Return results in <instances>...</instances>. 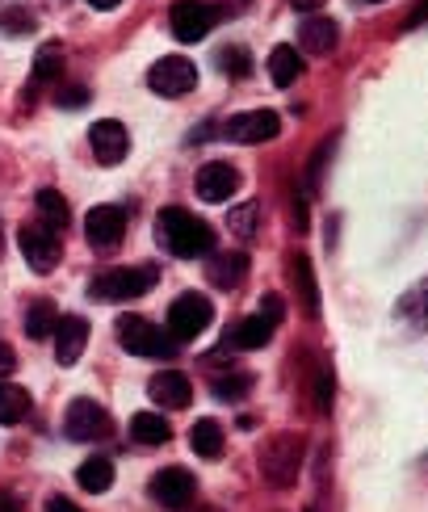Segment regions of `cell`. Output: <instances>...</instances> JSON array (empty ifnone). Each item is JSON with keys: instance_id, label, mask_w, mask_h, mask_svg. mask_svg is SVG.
I'll return each mask as SVG.
<instances>
[{"instance_id": "1", "label": "cell", "mask_w": 428, "mask_h": 512, "mask_svg": "<svg viewBox=\"0 0 428 512\" xmlns=\"http://www.w3.org/2000/svg\"><path fill=\"white\" fill-rule=\"evenodd\" d=\"M156 236L173 256H206L214 248V231L198 215H189L181 206H164L156 215Z\"/></svg>"}, {"instance_id": "2", "label": "cell", "mask_w": 428, "mask_h": 512, "mask_svg": "<svg viewBox=\"0 0 428 512\" xmlns=\"http://www.w3.org/2000/svg\"><path fill=\"white\" fill-rule=\"evenodd\" d=\"M303 458H307V441L298 437V433H273V437L261 445V454H256L265 483L277 487V492L294 487L298 471H303Z\"/></svg>"}, {"instance_id": "3", "label": "cell", "mask_w": 428, "mask_h": 512, "mask_svg": "<svg viewBox=\"0 0 428 512\" xmlns=\"http://www.w3.org/2000/svg\"><path fill=\"white\" fill-rule=\"evenodd\" d=\"M156 282L160 273L152 265H118L93 277V298H101V303H131V298L147 294Z\"/></svg>"}, {"instance_id": "4", "label": "cell", "mask_w": 428, "mask_h": 512, "mask_svg": "<svg viewBox=\"0 0 428 512\" xmlns=\"http://www.w3.org/2000/svg\"><path fill=\"white\" fill-rule=\"evenodd\" d=\"M118 340H122V349L135 353V357H152V361L177 357V340L168 332H160L156 324H147L143 315H122L118 319Z\"/></svg>"}, {"instance_id": "5", "label": "cell", "mask_w": 428, "mask_h": 512, "mask_svg": "<svg viewBox=\"0 0 428 512\" xmlns=\"http://www.w3.org/2000/svg\"><path fill=\"white\" fill-rule=\"evenodd\" d=\"M147 89L156 97H185L198 89V68L189 63L185 55H164L160 63H152V72H147Z\"/></svg>"}, {"instance_id": "6", "label": "cell", "mask_w": 428, "mask_h": 512, "mask_svg": "<svg viewBox=\"0 0 428 512\" xmlns=\"http://www.w3.org/2000/svg\"><path fill=\"white\" fill-rule=\"evenodd\" d=\"M210 298L206 294H181L173 307H168V336L185 345V340H198L206 328H210Z\"/></svg>"}, {"instance_id": "7", "label": "cell", "mask_w": 428, "mask_h": 512, "mask_svg": "<svg viewBox=\"0 0 428 512\" xmlns=\"http://www.w3.org/2000/svg\"><path fill=\"white\" fill-rule=\"evenodd\" d=\"M17 248L26 256V265L34 273H55L59 269V256H63V244L59 236L47 227V223H26L17 231Z\"/></svg>"}, {"instance_id": "8", "label": "cell", "mask_w": 428, "mask_h": 512, "mask_svg": "<svg viewBox=\"0 0 428 512\" xmlns=\"http://www.w3.org/2000/svg\"><path fill=\"white\" fill-rule=\"evenodd\" d=\"M63 424H68V437L72 441H105L114 433V420L110 412L93 399H72L68 412H63Z\"/></svg>"}, {"instance_id": "9", "label": "cell", "mask_w": 428, "mask_h": 512, "mask_svg": "<svg viewBox=\"0 0 428 512\" xmlns=\"http://www.w3.org/2000/svg\"><path fill=\"white\" fill-rule=\"evenodd\" d=\"M168 21H173V34L181 42H202L214 30V21H219V9L206 5V0H177L168 9Z\"/></svg>"}, {"instance_id": "10", "label": "cell", "mask_w": 428, "mask_h": 512, "mask_svg": "<svg viewBox=\"0 0 428 512\" xmlns=\"http://www.w3.org/2000/svg\"><path fill=\"white\" fill-rule=\"evenodd\" d=\"M89 147H93L97 164L114 168V164L126 160V152H131V135H126V126L118 118H101V122L89 126Z\"/></svg>"}, {"instance_id": "11", "label": "cell", "mask_w": 428, "mask_h": 512, "mask_svg": "<svg viewBox=\"0 0 428 512\" xmlns=\"http://www.w3.org/2000/svg\"><path fill=\"white\" fill-rule=\"evenodd\" d=\"M223 135L231 143H269L282 135V114H273V110H252V114H235L227 126H223Z\"/></svg>"}, {"instance_id": "12", "label": "cell", "mask_w": 428, "mask_h": 512, "mask_svg": "<svg viewBox=\"0 0 428 512\" xmlns=\"http://www.w3.org/2000/svg\"><path fill=\"white\" fill-rule=\"evenodd\" d=\"M152 496L164 508H185L198 496V479L189 471H181V466H164V471L152 475Z\"/></svg>"}, {"instance_id": "13", "label": "cell", "mask_w": 428, "mask_h": 512, "mask_svg": "<svg viewBox=\"0 0 428 512\" xmlns=\"http://www.w3.org/2000/svg\"><path fill=\"white\" fill-rule=\"evenodd\" d=\"M84 236H89V244L93 248H114V244H122V236H126V210L122 206H93L89 215H84Z\"/></svg>"}, {"instance_id": "14", "label": "cell", "mask_w": 428, "mask_h": 512, "mask_svg": "<svg viewBox=\"0 0 428 512\" xmlns=\"http://www.w3.org/2000/svg\"><path fill=\"white\" fill-rule=\"evenodd\" d=\"M194 189H198L202 202H227L235 189H240V173H235L231 164H223V160H210V164L198 168Z\"/></svg>"}, {"instance_id": "15", "label": "cell", "mask_w": 428, "mask_h": 512, "mask_svg": "<svg viewBox=\"0 0 428 512\" xmlns=\"http://www.w3.org/2000/svg\"><path fill=\"white\" fill-rule=\"evenodd\" d=\"M273 319H265L261 311H256V315H240V319H235V324L227 328V340H223V349H265L269 345V340H273Z\"/></svg>"}, {"instance_id": "16", "label": "cell", "mask_w": 428, "mask_h": 512, "mask_svg": "<svg viewBox=\"0 0 428 512\" xmlns=\"http://www.w3.org/2000/svg\"><path fill=\"white\" fill-rule=\"evenodd\" d=\"M84 345H89V319L59 315V328H55V361L59 366H76Z\"/></svg>"}, {"instance_id": "17", "label": "cell", "mask_w": 428, "mask_h": 512, "mask_svg": "<svg viewBox=\"0 0 428 512\" xmlns=\"http://www.w3.org/2000/svg\"><path fill=\"white\" fill-rule=\"evenodd\" d=\"M336 42H340V26L324 13H311L303 26H298V47L307 55H332Z\"/></svg>"}, {"instance_id": "18", "label": "cell", "mask_w": 428, "mask_h": 512, "mask_svg": "<svg viewBox=\"0 0 428 512\" xmlns=\"http://www.w3.org/2000/svg\"><path fill=\"white\" fill-rule=\"evenodd\" d=\"M147 391H152V399L160 403V408H173V412L194 403V387H189V378L181 370H160L152 382H147Z\"/></svg>"}, {"instance_id": "19", "label": "cell", "mask_w": 428, "mask_h": 512, "mask_svg": "<svg viewBox=\"0 0 428 512\" xmlns=\"http://www.w3.org/2000/svg\"><path fill=\"white\" fill-rule=\"evenodd\" d=\"M395 319L399 324H408V328H416V332L428 328V277L403 290V298L395 303Z\"/></svg>"}, {"instance_id": "20", "label": "cell", "mask_w": 428, "mask_h": 512, "mask_svg": "<svg viewBox=\"0 0 428 512\" xmlns=\"http://www.w3.org/2000/svg\"><path fill=\"white\" fill-rule=\"evenodd\" d=\"M290 273H294V290H298V298H303V311H307V315H319V282H315L311 256H307V252H294Z\"/></svg>"}, {"instance_id": "21", "label": "cell", "mask_w": 428, "mask_h": 512, "mask_svg": "<svg viewBox=\"0 0 428 512\" xmlns=\"http://www.w3.org/2000/svg\"><path fill=\"white\" fill-rule=\"evenodd\" d=\"M244 273H248V256L244 252H223V256L210 261V286L214 290H235L244 282Z\"/></svg>"}, {"instance_id": "22", "label": "cell", "mask_w": 428, "mask_h": 512, "mask_svg": "<svg viewBox=\"0 0 428 512\" xmlns=\"http://www.w3.org/2000/svg\"><path fill=\"white\" fill-rule=\"evenodd\" d=\"M63 72V42H47L34 51V68H30V93H38L42 84H51Z\"/></svg>"}, {"instance_id": "23", "label": "cell", "mask_w": 428, "mask_h": 512, "mask_svg": "<svg viewBox=\"0 0 428 512\" xmlns=\"http://www.w3.org/2000/svg\"><path fill=\"white\" fill-rule=\"evenodd\" d=\"M298 76H303V55H298L294 47H273L269 51V80L277 84V89H290Z\"/></svg>"}, {"instance_id": "24", "label": "cell", "mask_w": 428, "mask_h": 512, "mask_svg": "<svg viewBox=\"0 0 428 512\" xmlns=\"http://www.w3.org/2000/svg\"><path fill=\"white\" fill-rule=\"evenodd\" d=\"M55 328H59L55 303H51V298H34L30 311H26V336L30 340H47V336H55Z\"/></svg>"}, {"instance_id": "25", "label": "cell", "mask_w": 428, "mask_h": 512, "mask_svg": "<svg viewBox=\"0 0 428 512\" xmlns=\"http://www.w3.org/2000/svg\"><path fill=\"white\" fill-rule=\"evenodd\" d=\"M131 437L139 445H164L173 437V424H168L160 412H139V416H131Z\"/></svg>"}, {"instance_id": "26", "label": "cell", "mask_w": 428, "mask_h": 512, "mask_svg": "<svg viewBox=\"0 0 428 512\" xmlns=\"http://www.w3.org/2000/svg\"><path fill=\"white\" fill-rule=\"evenodd\" d=\"M34 206H38V215L47 219L51 231H63V227L72 223V206L63 202L59 189H38V194H34Z\"/></svg>"}, {"instance_id": "27", "label": "cell", "mask_w": 428, "mask_h": 512, "mask_svg": "<svg viewBox=\"0 0 428 512\" xmlns=\"http://www.w3.org/2000/svg\"><path fill=\"white\" fill-rule=\"evenodd\" d=\"M30 416V391L17 382H0V424H17Z\"/></svg>"}, {"instance_id": "28", "label": "cell", "mask_w": 428, "mask_h": 512, "mask_svg": "<svg viewBox=\"0 0 428 512\" xmlns=\"http://www.w3.org/2000/svg\"><path fill=\"white\" fill-rule=\"evenodd\" d=\"M76 479H80L84 492H110V483H114V462H110V458H89V462H80Z\"/></svg>"}, {"instance_id": "29", "label": "cell", "mask_w": 428, "mask_h": 512, "mask_svg": "<svg viewBox=\"0 0 428 512\" xmlns=\"http://www.w3.org/2000/svg\"><path fill=\"white\" fill-rule=\"evenodd\" d=\"M189 445H194V454H202V458H219L223 454V424L198 420L194 433H189Z\"/></svg>"}, {"instance_id": "30", "label": "cell", "mask_w": 428, "mask_h": 512, "mask_svg": "<svg viewBox=\"0 0 428 512\" xmlns=\"http://www.w3.org/2000/svg\"><path fill=\"white\" fill-rule=\"evenodd\" d=\"M336 143H340V135H328V139H324V147H319V152L311 156V168H307V185H303V194H319V181H324V173H328Z\"/></svg>"}, {"instance_id": "31", "label": "cell", "mask_w": 428, "mask_h": 512, "mask_svg": "<svg viewBox=\"0 0 428 512\" xmlns=\"http://www.w3.org/2000/svg\"><path fill=\"white\" fill-rule=\"evenodd\" d=\"M248 391H252V374L248 370H235V374H219V378H214V395H219L223 403H240Z\"/></svg>"}, {"instance_id": "32", "label": "cell", "mask_w": 428, "mask_h": 512, "mask_svg": "<svg viewBox=\"0 0 428 512\" xmlns=\"http://www.w3.org/2000/svg\"><path fill=\"white\" fill-rule=\"evenodd\" d=\"M219 68L231 76V80H248L252 76V55L244 47H223L219 51Z\"/></svg>"}, {"instance_id": "33", "label": "cell", "mask_w": 428, "mask_h": 512, "mask_svg": "<svg viewBox=\"0 0 428 512\" xmlns=\"http://www.w3.org/2000/svg\"><path fill=\"white\" fill-rule=\"evenodd\" d=\"M256 219H261V206H256V202H244V206H235L231 215H227V227H231V236L248 240L252 231H256Z\"/></svg>"}, {"instance_id": "34", "label": "cell", "mask_w": 428, "mask_h": 512, "mask_svg": "<svg viewBox=\"0 0 428 512\" xmlns=\"http://www.w3.org/2000/svg\"><path fill=\"white\" fill-rule=\"evenodd\" d=\"M332 391H336L332 366H328V361H319V378H315V391H311V399H315L319 412H332Z\"/></svg>"}, {"instance_id": "35", "label": "cell", "mask_w": 428, "mask_h": 512, "mask_svg": "<svg viewBox=\"0 0 428 512\" xmlns=\"http://www.w3.org/2000/svg\"><path fill=\"white\" fill-rule=\"evenodd\" d=\"M0 30L5 34H30L34 30V13L30 9H5L0 13Z\"/></svg>"}, {"instance_id": "36", "label": "cell", "mask_w": 428, "mask_h": 512, "mask_svg": "<svg viewBox=\"0 0 428 512\" xmlns=\"http://www.w3.org/2000/svg\"><path fill=\"white\" fill-rule=\"evenodd\" d=\"M55 105H63V110H76V105H89V89H84V84H63V89L55 93Z\"/></svg>"}, {"instance_id": "37", "label": "cell", "mask_w": 428, "mask_h": 512, "mask_svg": "<svg viewBox=\"0 0 428 512\" xmlns=\"http://www.w3.org/2000/svg\"><path fill=\"white\" fill-rule=\"evenodd\" d=\"M420 26H428V0H416L399 21V30H420Z\"/></svg>"}, {"instance_id": "38", "label": "cell", "mask_w": 428, "mask_h": 512, "mask_svg": "<svg viewBox=\"0 0 428 512\" xmlns=\"http://www.w3.org/2000/svg\"><path fill=\"white\" fill-rule=\"evenodd\" d=\"M261 315H265V319H273V324H282V315H286V307H282V298H277V294H269V298H265V303H261Z\"/></svg>"}, {"instance_id": "39", "label": "cell", "mask_w": 428, "mask_h": 512, "mask_svg": "<svg viewBox=\"0 0 428 512\" xmlns=\"http://www.w3.org/2000/svg\"><path fill=\"white\" fill-rule=\"evenodd\" d=\"M328 0H290V9H298V13H319Z\"/></svg>"}, {"instance_id": "40", "label": "cell", "mask_w": 428, "mask_h": 512, "mask_svg": "<svg viewBox=\"0 0 428 512\" xmlns=\"http://www.w3.org/2000/svg\"><path fill=\"white\" fill-rule=\"evenodd\" d=\"M47 512H80V508H76L72 500H63V496H51V500H47Z\"/></svg>"}, {"instance_id": "41", "label": "cell", "mask_w": 428, "mask_h": 512, "mask_svg": "<svg viewBox=\"0 0 428 512\" xmlns=\"http://www.w3.org/2000/svg\"><path fill=\"white\" fill-rule=\"evenodd\" d=\"M0 512H21V500L13 492H0Z\"/></svg>"}, {"instance_id": "42", "label": "cell", "mask_w": 428, "mask_h": 512, "mask_svg": "<svg viewBox=\"0 0 428 512\" xmlns=\"http://www.w3.org/2000/svg\"><path fill=\"white\" fill-rule=\"evenodd\" d=\"M13 361H17V357H13V349H9V345H0V370H9Z\"/></svg>"}, {"instance_id": "43", "label": "cell", "mask_w": 428, "mask_h": 512, "mask_svg": "<svg viewBox=\"0 0 428 512\" xmlns=\"http://www.w3.org/2000/svg\"><path fill=\"white\" fill-rule=\"evenodd\" d=\"M89 5H93V9H118L122 0H89Z\"/></svg>"}, {"instance_id": "44", "label": "cell", "mask_w": 428, "mask_h": 512, "mask_svg": "<svg viewBox=\"0 0 428 512\" xmlns=\"http://www.w3.org/2000/svg\"><path fill=\"white\" fill-rule=\"evenodd\" d=\"M244 5H248V0H227V13H240Z\"/></svg>"}, {"instance_id": "45", "label": "cell", "mask_w": 428, "mask_h": 512, "mask_svg": "<svg viewBox=\"0 0 428 512\" xmlns=\"http://www.w3.org/2000/svg\"><path fill=\"white\" fill-rule=\"evenodd\" d=\"M0 256H5V231H0Z\"/></svg>"}, {"instance_id": "46", "label": "cell", "mask_w": 428, "mask_h": 512, "mask_svg": "<svg viewBox=\"0 0 428 512\" xmlns=\"http://www.w3.org/2000/svg\"><path fill=\"white\" fill-rule=\"evenodd\" d=\"M206 512H214V508H206Z\"/></svg>"}, {"instance_id": "47", "label": "cell", "mask_w": 428, "mask_h": 512, "mask_svg": "<svg viewBox=\"0 0 428 512\" xmlns=\"http://www.w3.org/2000/svg\"><path fill=\"white\" fill-rule=\"evenodd\" d=\"M374 5H378V0H374Z\"/></svg>"}]
</instances>
